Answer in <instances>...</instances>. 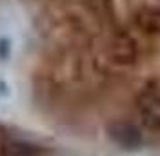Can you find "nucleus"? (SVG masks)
<instances>
[{
    "instance_id": "obj_1",
    "label": "nucleus",
    "mask_w": 160,
    "mask_h": 156,
    "mask_svg": "<svg viewBox=\"0 0 160 156\" xmlns=\"http://www.w3.org/2000/svg\"><path fill=\"white\" fill-rule=\"evenodd\" d=\"M138 115L142 125L160 134V93L149 91L138 98Z\"/></svg>"
},
{
    "instance_id": "obj_2",
    "label": "nucleus",
    "mask_w": 160,
    "mask_h": 156,
    "mask_svg": "<svg viewBox=\"0 0 160 156\" xmlns=\"http://www.w3.org/2000/svg\"><path fill=\"white\" fill-rule=\"evenodd\" d=\"M108 134L117 145L124 149H138L142 145V133L129 122H113L108 127Z\"/></svg>"
},
{
    "instance_id": "obj_3",
    "label": "nucleus",
    "mask_w": 160,
    "mask_h": 156,
    "mask_svg": "<svg viewBox=\"0 0 160 156\" xmlns=\"http://www.w3.org/2000/svg\"><path fill=\"white\" fill-rule=\"evenodd\" d=\"M140 26H142V29L146 33L160 38V11H149V13L142 15Z\"/></svg>"
},
{
    "instance_id": "obj_4",
    "label": "nucleus",
    "mask_w": 160,
    "mask_h": 156,
    "mask_svg": "<svg viewBox=\"0 0 160 156\" xmlns=\"http://www.w3.org/2000/svg\"><path fill=\"white\" fill-rule=\"evenodd\" d=\"M4 156H37V153L31 147L24 145V144H9L4 147Z\"/></svg>"
}]
</instances>
